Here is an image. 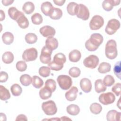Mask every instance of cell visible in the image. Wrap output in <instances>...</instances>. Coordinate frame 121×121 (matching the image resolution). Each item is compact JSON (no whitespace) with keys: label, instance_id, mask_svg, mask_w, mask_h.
I'll use <instances>...</instances> for the list:
<instances>
[{"label":"cell","instance_id":"27","mask_svg":"<svg viewBox=\"0 0 121 121\" xmlns=\"http://www.w3.org/2000/svg\"><path fill=\"white\" fill-rule=\"evenodd\" d=\"M49 16L52 19H59L62 16V11L60 9L54 7L52 9Z\"/></svg>","mask_w":121,"mask_h":121},{"label":"cell","instance_id":"51","mask_svg":"<svg viewBox=\"0 0 121 121\" xmlns=\"http://www.w3.org/2000/svg\"><path fill=\"white\" fill-rule=\"evenodd\" d=\"M0 21L3 20L5 18V14L2 10H0Z\"/></svg>","mask_w":121,"mask_h":121},{"label":"cell","instance_id":"39","mask_svg":"<svg viewBox=\"0 0 121 121\" xmlns=\"http://www.w3.org/2000/svg\"><path fill=\"white\" fill-rule=\"evenodd\" d=\"M103 81L106 86H110L114 84L115 79L112 75H107L104 77Z\"/></svg>","mask_w":121,"mask_h":121},{"label":"cell","instance_id":"11","mask_svg":"<svg viewBox=\"0 0 121 121\" xmlns=\"http://www.w3.org/2000/svg\"><path fill=\"white\" fill-rule=\"evenodd\" d=\"M115 100V96L113 93L107 92L101 94L99 96V102L104 105L112 104Z\"/></svg>","mask_w":121,"mask_h":121},{"label":"cell","instance_id":"15","mask_svg":"<svg viewBox=\"0 0 121 121\" xmlns=\"http://www.w3.org/2000/svg\"><path fill=\"white\" fill-rule=\"evenodd\" d=\"M78 91V89L76 86H72L65 93V98L69 101H73L75 100L77 97Z\"/></svg>","mask_w":121,"mask_h":121},{"label":"cell","instance_id":"38","mask_svg":"<svg viewBox=\"0 0 121 121\" xmlns=\"http://www.w3.org/2000/svg\"><path fill=\"white\" fill-rule=\"evenodd\" d=\"M44 86L47 87V88H48L53 92L56 90V82L54 80L52 79H51V78L48 79L45 81Z\"/></svg>","mask_w":121,"mask_h":121},{"label":"cell","instance_id":"47","mask_svg":"<svg viewBox=\"0 0 121 121\" xmlns=\"http://www.w3.org/2000/svg\"><path fill=\"white\" fill-rule=\"evenodd\" d=\"M9 78L8 74L5 71H1L0 73V82L1 83L7 81Z\"/></svg>","mask_w":121,"mask_h":121},{"label":"cell","instance_id":"52","mask_svg":"<svg viewBox=\"0 0 121 121\" xmlns=\"http://www.w3.org/2000/svg\"><path fill=\"white\" fill-rule=\"evenodd\" d=\"M120 99H119V101H118V103H119V104H120ZM117 106L119 107V108L120 109V104H119V105H118V104H117Z\"/></svg>","mask_w":121,"mask_h":121},{"label":"cell","instance_id":"22","mask_svg":"<svg viewBox=\"0 0 121 121\" xmlns=\"http://www.w3.org/2000/svg\"><path fill=\"white\" fill-rule=\"evenodd\" d=\"M2 39L3 43L7 45H10L14 41V35L9 32H6L3 34Z\"/></svg>","mask_w":121,"mask_h":121},{"label":"cell","instance_id":"18","mask_svg":"<svg viewBox=\"0 0 121 121\" xmlns=\"http://www.w3.org/2000/svg\"><path fill=\"white\" fill-rule=\"evenodd\" d=\"M16 21L19 26L23 29H25L28 27L29 26L28 20L23 13L18 17Z\"/></svg>","mask_w":121,"mask_h":121},{"label":"cell","instance_id":"20","mask_svg":"<svg viewBox=\"0 0 121 121\" xmlns=\"http://www.w3.org/2000/svg\"><path fill=\"white\" fill-rule=\"evenodd\" d=\"M23 13L17 9L15 7H11L8 9V14L10 17L14 20H17Z\"/></svg>","mask_w":121,"mask_h":121},{"label":"cell","instance_id":"40","mask_svg":"<svg viewBox=\"0 0 121 121\" xmlns=\"http://www.w3.org/2000/svg\"><path fill=\"white\" fill-rule=\"evenodd\" d=\"M102 7L106 11L112 10L113 7V0H104L102 3Z\"/></svg>","mask_w":121,"mask_h":121},{"label":"cell","instance_id":"23","mask_svg":"<svg viewBox=\"0 0 121 121\" xmlns=\"http://www.w3.org/2000/svg\"><path fill=\"white\" fill-rule=\"evenodd\" d=\"M52 92L46 87L42 88L39 91V95L40 98L43 100H46L50 98Z\"/></svg>","mask_w":121,"mask_h":121},{"label":"cell","instance_id":"2","mask_svg":"<svg viewBox=\"0 0 121 121\" xmlns=\"http://www.w3.org/2000/svg\"><path fill=\"white\" fill-rule=\"evenodd\" d=\"M105 54L106 57L110 60L116 58L118 54L117 44L116 41L113 39L107 41L105 48Z\"/></svg>","mask_w":121,"mask_h":121},{"label":"cell","instance_id":"43","mask_svg":"<svg viewBox=\"0 0 121 121\" xmlns=\"http://www.w3.org/2000/svg\"><path fill=\"white\" fill-rule=\"evenodd\" d=\"M121 61H119L117 62L114 66L113 68V72L116 76L121 79Z\"/></svg>","mask_w":121,"mask_h":121},{"label":"cell","instance_id":"7","mask_svg":"<svg viewBox=\"0 0 121 121\" xmlns=\"http://www.w3.org/2000/svg\"><path fill=\"white\" fill-rule=\"evenodd\" d=\"M38 56L37 50L35 48H31L24 51L22 54V59L26 61H34Z\"/></svg>","mask_w":121,"mask_h":121},{"label":"cell","instance_id":"21","mask_svg":"<svg viewBox=\"0 0 121 121\" xmlns=\"http://www.w3.org/2000/svg\"><path fill=\"white\" fill-rule=\"evenodd\" d=\"M66 56L62 53H58L54 56L53 61L58 65H63V64L66 62Z\"/></svg>","mask_w":121,"mask_h":121},{"label":"cell","instance_id":"14","mask_svg":"<svg viewBox=\"0 0 121 121\" xmlns=\"http://www.w3.org/2000/svg\"><path fill=\"white\" fill-rule=\"evenodd\" d=\"M80 86L84 92L89 93L92 89L91 82L87 78H83L80 81Z\"/></svg>","mask_w":121,"mask_h":121},{"label":"cell","instance_id":"25","mask_svg":"<svg viewBox=\"0 0 121 121\" xmlns=\"http://www.w3.org/2000/svg\"><path fill=\"white\" fill-rule=\"evenodd\" d=\"M66 110L67 112L71 115H77L80 112V108L78 105L75 104H71L67 107Z\"/></svg>","mask_w":121,"mask_h":121},{"label":"cell","instance_id":"50","mask_svg":"<svg viewBox=\"0 0 121 121\" xmlns=\"http://www.w3.org/2000/svg\"><path fill=\"white\" fill-rule=\"evenodd\" d=\"M1 2L4 6H7L11 4L14 2V0H2Z\"/></svg>","mask_w":121,"mask_h":121},{"label":"cell","instance_id":"28","mask_svg":"<svg viewBox=\"0 0 121 121\" xmlns=\"http://www.w3.org/2000/svg\"><path fill=\"white\" fill-rule=\"evenodd\" d=\"M10 98L9 91L2 85L0 86V98L1 100L6 101Z\"/></svg>","mask_w":121,"mask_h":121},{"label":"cell","instance_id":"29","mask_svg":"<svg viewBox=\"0 0 121 121\" xmlns=\"http://www.w3.org/2000/svg\"><path fill=\"white\" fill-rule=\"evenodd\" d=\"M111 66L109 63L103 62L99 65L98 68V71L100 73L104 74L109 72L111 70Z\"/></svg>","mask_w":121,"mask_h":121},{"label":"cell","instance_id":"17","mask_svg":"<svg viewBox=\"0 0 121 121\" xmlns=\"http://www.w3.org/2000/svg\"><path fill=\"white\" fill-rule=\"evenodd\" d=\"M54 7L49 1L43 2L41 6V10L42 12L46 16H49L50 13Z\"/></svg>","mask_w":121,"mask_h":121},{"label":"cell","instance_id":"41","mask_svg":"<svg viewBox=\"0 0 121 121\" xmlns=\"http://www.w3.org/2000/svg\"><path fill=\"white\" fill-rule=\"evenodd\" d=\"M51 69L48 67L42 66L39 69V74L43 77L46 78L48 77L50 74Z\"/></svg>","mask_w":121,"mask_h":121},{"label":"cell","instance_id":"45","mask_svg":"<svg viewBox=\"0 0 121 121\" xmlns=\"http://www.w3.org/2000/svg\"><path fill=\"white\" fill-rule=\"evenodd\" d=\"M48 67H49V68L53 70H55V71H59L61 70L63 67V65H58L55 63L53 61L49 62L48 64Z\"/></svg>","mask_w":121,"mask_h":121},{"label":"cell","instance_id":"34","mask_svg":"<svg viewBox=\"0 0 121 121\" xmlns=\"http://www.w3.org/2000/svg\"><path fill=\"white\" fill-rule=\"evenodd\" d=\"M25 40L28 44H33L35 43L37 40V35L32 33H29L25 35Z\"/></svg>","mask_w":121,"mask_h":121},{"label":"cell","instance_id":"48","mask_svg":"<svg viewBox=\"0 0 121 121\" xmlns=\"http://www.w3.org/2000/svg\"><path fill=\"white\" fill-rule=\"evenodd\" d=\"M16 121H27L26 116L24 114H19L18 115L16 119Z\"/></svg>","mask_w":121,"mask_h":121},{"label":"cell","instance_id":"19","mask_svg":"<svg viewBox=\"0 0 121 121\" xmlns=\"http://www.w3.org/2000/svg\"><path fill=\"white\" fill-rule=\"evenodd\" d=\"M81 57V54L79 51L78 50H74L71 51L69 54V60L73 62L78 61Z\"/></svg>","mask_w":121,"mask_h":121},{"label":"cell","instance_id":"1","mask_svg":"<svg viewBox=\"0 0 121 121\" xmlns=\"http://www.w3.org/2000/svg\"><path fill=\"white\" fill-rule=\"evenodd\" d=\"M104 40L103 36L99 33H94L85 43L86 49L90 52L96 51Z\"/></svg>","mask_w":121,"mask_h":121},{"label":"cell","instance_id":"37","mask_svg":"<svg viewBox=\"0 0 121 121\" xmlns=\"http://www.w3.org/2000/svg\"><path fill=\"white\" fill-rule=\"evenodd\" d=\"M31 20L34 24L39 25L43 22V17L40 14L38 13H35L32 16Z\"/></svg>","mask_w":121,"mask_h":121},{"label":"cell","instance_id":"42","mask_svg":"<svg viewBox=\"0 0 121 121\" xmlns=\"http://www.w3.org/2000/svg\"><path fill=\"white\" fill-rule=\"evenodd\" d=\"M81 71L79 68L76 67H73L71 68L69 71V75L73 78H77L79 77L80 75Z\"/></svg>","mask_w":121,"mask_h":121},{"label":"cell","instance_id":"24","mask_svg":"<svg viewBox=\"0 0 121 121\" xmlns=\"http://www.w3.org/2000/svg\"><path fill=\"white\" fill-rule=\"evenodd\" d=\"M22 10L26 14L32 13L35 10L34 4L31 1L25 2L22 7Z\"/></svg>","mask_w":121,"mask_h":121},{"label":"cell","instance_id":"30","mask_svg":"<svg viewBox=\"0 0 121 121\" xmlns=\"http://www.w3.org/2000/svg\"><path fill=\"white\" fill-rule=\"evenodd\" d=\"M20 82L24 86H29L32 82V78L28 74H23L20 77Z\"/></svg>","mask_w":121,"mask_h":121},{"label":"cell","instance_id":"26","mask_svg":"<svg viewBox=\"0 0 121 121\" xmlns=\"http://www.w3.org/2000/svg\"><path fill=\"white\" fill-rule=\"evenodd\" d=\"M95 91L98 93L104 92L106 90V86L104 85L103 81L101 79L95 80Z\"/></svg>","mask_w":121,"mask_h":121},{"label":"cell","instance_id":"49","mask_svg":"<svg viewBox=\"0 0 121 121\" xmlns=\"http://www.w3.org/2000/svg\"><path fill=\"white\" fill-rule=\"evenodd\" d=\"M53 2L55 4L58 6H62L65 2V0H53Z\"/></svg>","mask_w":121,"mask_h":121},{"label":"cell","instance_id":"33","mask_svg":"<svg viewBox=\"0 0 121 121\" xmlns=\"http://www.w3.org/2000/svg\"><path fill=\"white\" fill-rule=\"evenodd\" d=\"M90 110L92 113L94 114H98L101 112L102 107L99 104L94 103L90 105Z\"/></svg>","mask_w":121,"mask_h":121},{"label":"cell","instance_id":"4","mask_svg":"<svg viewBox=\"0 0 121 121\" xmlns=\"http://www.w3.org/2000/svg\"><path fill=\"white\" fill-rule=\"evenodd\" d=\"M57 80L60 87L62 90H68L71 86L72 84V80L71 78L67 75H59L57 77Z\"/></svg>","mask_w":121,"mask_h":121},{"label":"cell","instance_id":"31","mask_svg":"<svg viewBox=\"0 0 121 121\" xmlns=\"http://www.w3.org/2000/svg\"><path fill=\"white\" fill-rule=\"evenodd\" d=\"M14 57L13 53L10 52H5L2 56V61L6 64H10L14 60Z\"/></svg>","mask_w":121,"mask_h":121},{"label":"cell","instance_id":"9","mask_svg":"<svg viewBox=\"0 0 121 121\" xmlns=\"http://www.w3.org/2000/svg\"><path fill=\"white\" fill-rule=\"evenodd\" d=\"M99 62L98 57L95 55H90L86 57L83 60L84 65L88 68H95Z\"/></svg>","mask_w":121,"mask_h":121},{"label":"cell","instance_id":"8","mask_svg":"<svg viewBox=\"0 0 121 121\" xmlns=\"http://www.w3.org/2000/svg\"><path fill=\"white\" fill-rule=\"evenodd\" d=\"M104 24V18L100 16L95 15L90 21L89 27L92 30L100 29Z\"/></svg>","mask_w":121,"mask_h":121},{"label":"cell","instance_id":"10","mask_svg":"<svg viewBox=\"0 0 121 121\" xmlns=\"http://www.w3.org/2000/svg\"><path fill=\"white\" fill-rule=\"evenodd\" d=\"M52 50L46 46L43 47L41 54L40 56V60L41 62L44 64H48L51 60V55Z\"/></svg>","mask_w":121,"mask_h":121},{"label":"cell","instance_id":"5","mask_svg":"<svg viewBox=\"0 0 121 121\" xmlns=\"http://www.w3.org/2000/svg\"><path fill=\"white\" fill-rule=\"evenodd\" d=\"M121 24L116 19H111L107 23L105 29V32L109 35H113L120 28Z\"/></svg>","mask_w":121,"mask_h":121},{"label":"cell","instance_id":"3","mask_svg":"<svg viewBox=\"0 0 121 121\" xmlns=\"http://www.w3.org/2000/svg\"><path fill=\"white\" fill-rule=\"evenodd\" d=\"M42 108L44 112L47 115H53L57 112V108L55 102L49 100L43 103Z\"/></svg>","mask_w":121,"mask_h":121},{"label":"cell","instance_id":"44","mask_svg":"<svg viewBox=\"0 0 121 121\" xmlns=\"http://www.w3.org/2000/svg\"><path fill=\"white\" fill-rule=\"evenodd\" d=\"M16 68L17 70L20 72L25 71L27 69V65L24 61H17L16 65Z\"/></svg>","mask_w":121,"mask_h":121},{"label":"cell","instance_id":"36","mask_svg":"<svg viewBox=\"0 0 121 121\" xmlns=\"http://www.w3.org/2000/svg\"><path fill=\"white\" fill-rule=\"evenodd\" d=\"M10 90L12 94L15 96L20 95L22 92L21 87L17 84H14L12 85L10 87Z\"/></svg>","mask_w":121,"mask_h":121},{"label":"cell","instance_id":"6","mask_svg":"<svg viewBox=\"0 0 121 121\" xmlns=\"http://www.w3.org/2000/svg\"><path fill=\"white\" fill-rule=\"evenodd\" d=\"M76 15L78 18L83 20H87L89 17V11L85 5L83 4H79L77 6Z\"/></svg>","mask_w":121,"mask_h":121},{"label":"cell","instance_id":"12","mask_svg":"<svg viewBox=\"0 0 121 121\" xmlns=\"http://www.w3.org/2000/svg\"><path fill=\"white\" fill-rule=\"evenodd\" d=\"M39 32L43 37H45L53 36L56 33L55 29L50 26H45L42 27L40 28Z\"/></svg>","mask_w":121,"mask_h":121},{"label":"cell","instance_id":"32","mask_svg":"<svg viewBox=\"0 0 121 121\" xmlns=\"http://www.w3.org/2000/svg\"><path fill=\"white\" fill-rule=\"evenodd\" d=\"M78 4L74 2L69 3L67 6V10L68 13L71 16L76 15V12Z\"/></svg>","mask_w":121,"mask_h":121},{"label":"cell","instance_id":"16","mask_svg":"<svg viewBox=\"0 0 121 121\" xmlns=\"http://www.w3.org/2000/svg\"><path fill=\"white\" fill-rule=\"evenodd\" d=\"M45 46L52 51L54 50L58 47V40L53 36H49L45 41Z\"/></svg>","mask_w":121,"mask_h":121},{"label":"cell","instance_id":"35","mask_svg":"<svg viewBox=\"0 0 121 121\" xmlns=\"http://www.w3.org/2000/svg\"><path fill=\"white\" fill-rule=\"evenodd\" d=\"M32 84L36 88H41L43 85V80L37 76H34L32 77Z\"/></svg>","mask_w":121,"mask_h":121},{"label":"cell","instance_id":"46","mask_svg":"<svg viewBox=\"0 0 121 121\" xmlns=\"http://www.w3.org/2000/svg\"><path fill=\"white\" fill-rule=\"evenodd\" d=\"M121 84L120 83L115 84L112 88V91L116 95V96H119L121 94Z\"/></svg>","mask_w":121,"mask_h":121},{"label":"cell","instance_id":"13","mask_svg":"<svg viewBox=\"0 0 121 121\" xmlns=\"http://www.w3.org/2000/svg\"><path fill=\"white\" fill-rule=\"evenodd\" d=\"M121 117V112L115 110L109 111L106 115V119L108 121H120Z\"/></svg>","mask_w":121,"mask_h":121}]
</instances>
